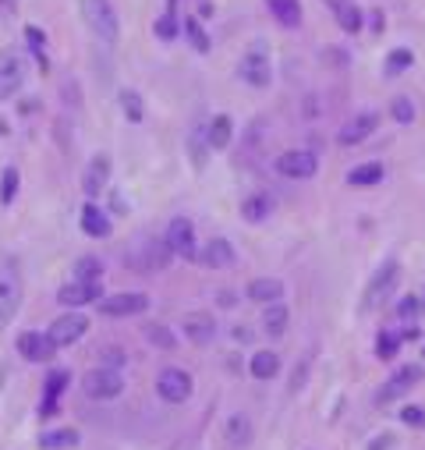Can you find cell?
<instances>
[{
    "label": "cell",
    "mask_w": 425,
    "mask_h": 450,
    "mask_svg": "<svg viewBox=\"0 0 425 450\" xmlns=\"http://www.w3.org/2000/svg\"><path fill=\"white\" fill-rule=\"evenodd\" d=\"M185 33H188V39H192V46L199 53H209V36H206V28L195 18H185Z\"/></svg>",
    "instance_id": "60d3db41"
},
{
    "label": "cell",
    "mask_w": 425,
    "mask_h": 450,
    "mask_svg": "<svg viewBox=\"0 0 425 450\" xmlns=\"http://www.w3.org/2000/svg\"><path fill=\"white\" fill-rule=\"evenodd\" d=\"M85 330H89V319L85 316H78V312H68V316H57L53 323H50V341L57 344V348H68V344H75V341H82L85 337Z\"/></svg>",
    "instance_id": "8fae6325"
},
{
    "label": "cell",
    "mask_w": 425,
    "mask_h": 450,
    "mask_svg": "<svg viewBox=\"0 0 425 450\" xmlns=\"http://www.w3.org/2000/svg\"><path fill=\"white\" fill-rule=\"evenodd\" d=\"M401 341H404L401 334H390V330H383V334L376 337V354L383 358V362H390V358L401 351Z\"/></svg>",
    "instance_id": "d590c367"
},
{
    "label": "cell",
    "mask_w": 425,
    "mask_h": 450,
    "mask_svg": "<svg viewBox=\"0 0 425 450\" xmlns=\"http://www.w3.org/2000/svg\"><path fill=\"white\" fill-rule=\"evenodd\" d=\"M100 294H103L100 280H96V284L71 280V284H64V287L57 291V302L64 305V309H78V305H89V302H100Z\"/></svg>",
    "instance_id": "5bb4252c"
},
{
    "label": "cell",
    "mask_w": 425,
    "mask_h": 450,
    "mask_svg": "<svg viewBox=\"0 0 425 450\" xmlns=\"http://www.w3.org/2000/svg\"><path fill=\"white\" fill-rule=\"evenodd\" d=\"M185 337L192 344H209L212 337H217V319H212L209 312H188L185 316Z\"/></svg>",
    "instance_id": "d6986e66"
},
{
    "label": "cell",
    "mask_w": 425,
    "mask_h": 450,
    "mask_svg": "<svg viewBox=\"0 0 425 450\" xmlns=\"http://www.w3.org/2000/svg\"><path fill=\"white\" fill-rule=\"evenodd\" d=\"M82 390L93 401H114V397L125 394V376H120V369H114V366H100V369L82 376Z\"/></svg>",
    "instance_id": "3957f363"
},
{
    "label": "cell",
    "mask_w": 425,
    "mask_h": 450,
    "mask_svg": "<svg viewBox=\"0 0 425 450\" xmlns=\"http://www.w3.org/2000/svg\"><path fill=\"white\" fill-rule=\"evenodd\" d=\"M145 341L156 344V348H163V351H174V348H177V337L170 334L163 323H149V326H145Z\"/></svg>",
    "instance_id": "836d02e7"
},
{
    "label": "cell",
    "mask_w": 425,
    "mask_h": 450,
    "mask_svg": "<svg viewBox=\"0 0 425 450\" xmlns=\"http://www.w3.org/2000/svg\"><path fill=\"white\" fill-rule=\"evenodd\" d=\"M18 354L25 358V362H50V358L57 354V344L50 341V334H39V330H25V334H18Z\"/></svg>",
    "instance_id": "30bf717a"
},
{
    "label": "cell",
    "mask_w": 425,
    "mask_h": 450,
    "mask_svg": "<svg viewBox=\"0 0 425 450\" xmlns=\"http://www.w3.org/2000/svg\"><path fill=\"white\" fill-rule=\"evenodd\" d=\"M21 294H25V280H21L18 259L8 255V252H0V326L18 316Z\"/></svg>",
    "instance_id": "6da1fadb"
},
{
    "label": "cell",
    "mask_w": 425,
    "mask_h": 450,
    "mask_svg": "<svg viewBox=\"0 0 425 450\" xmlns=\"http://www.w3.org/2000/svg\"><path fill=\"white\" fill-rule=\"evenodd\" d=\"M25 39H28V46H33L36 61L46 68V36H43V28H36V25H25Z\"/></svg>",
    "instance_id": "74e56055"
},
{
    "label": "cell",
    "mask_w": 425,
    "mask_h": 450,
    "mask_svg": "<svg viewBox=\"0 0 425 450\" xmlns=\"http://www.w3.org/2000/svg\"><path fill=\"white\" fill-rule=\"evenodd\" d=\"M418 309H422V302H418V298H401L397 316H401V319H415V316H418Z\"/></svg>",
    "instance_id": "ee69618b"
},
{
    "label": "cell",
    "mask_w": 425,
    "mask_h": 450,
    "mask_svg": "<svg viewBox=\"0 0 425 450\" xmlns=\"http://www.w3.org/2000/svg\"><path fill=\"white\" fill-rule=\"evenodd\" d=\"M390 443H393V440H390V436H383V440H372V443H369V450H383V447H390Z\"/></svg>",
    "instance_id": "bcb514c9"
},
{
    "label": "cell",
    "mask_w": 425,
    "mask_h": 450,
    "mask_svg": "<svg viewBox=\"0 0 425 450\" xmlns=\"http://www.w3.org/2000/svg\"><path fill=\"white\" fill-rule=\"evenodd\" d=\"M230 138H234V121L227 114H217L209 121V149H217V153H220V149L230 145Z\"/></svg>",
    "instance_id": "484cf974"
},
{
    "label": "cell",
    "mask_w": 425,
    "mask_h": 450,
    "mask_svg": "<svg viewBox=\"0 0 425 450\" xmlns=\"http://www.w3.org/2000/svg\"><path fill=\"white\" fill-rule=\"evenodd\" d=\"M153 28H156V36H160V39H174V36H177V18L167 11L163 18H156V25H153Z\"/></svg>",
    "instance_id": "b9f144b4"
},
{
    "label": "cell",
    "mask_w": 425,
    "mask_h": 450,
    "mask_svg": "<svg viewBox=\"0 0 425 450\" xmlns=\"http://www.w3.org/2000/svg\"><path fill=\"white\" fill-rule=\"evenodd\" d=\"M192 390H195V383H192V376L185 372V369H163L160 376H156V394L167 401V404H185L188 397H192Z\"/></svg>",
    "instance_id": "5b68a950"
},
{
    "label": "cell",
    "mask_w": 425,
    "mask_h": 450,
    "mask_svg": "<svg viewBox=\"0 0 425 450\" xmlns=\"http://www.w3.org/2000/svg\"><path fill=\"white\" fill-rule=\"evenodd\" d=\"M383 163H361L347 174V185H358V188H369V185H379L383 181Z\"/></svg>",
    "instance_id": "4dcf8cb0"
},
{
    "label": "cell",
    "mask_w": 425,
    "mask_h": 450,
    "mask_svg": "<svg viewBox=\"0 0 425 450\" xmlns=\"http://www.w3.org/2000/svg\"><path fill=\"white\" fill-rule=\"evenodd\" d=\"M227 440L234 443V447H245L248 440H252V422L245 415H234L230 422H227Z\"/></svg>",
    "instance_id": "d6a6232c"
},
{
    "label": "cell",
    "mask_w": 425,
    "mask_h": 450,
    "mask_svg": "<svg viewBox=\"0 0 425 450\" xmlns=\"http://www.w3.org/2000/svg\"><path fill=\"white\" fill-rule=\"evenodd\" d=\"M75 280H85V284L103 280V262H100L96 255H82V259L75 262Z\"/></svg>",
    "instance_id": "1f68e13d"
},
{
    "label": "cell",
    "mask_w": 425,
    "mask_h": 450,
    "mask_svg": "<svg viewBox=\"0 0 425 450\" xmlns=\"http://www.w3.org/2000/svg\"><path fill=\"white\" fill-rule=\"evenodd\" d=\"M167 245L174 249V255L195 262V259H199V249H195V227H192V220H185V217L170 220V227H167Z\"/></svg>",
    "instance_id": "7c38bea8"
},
{
    "label": "cell",
    "mask_w": 425,
    "mask_h": 450,
    "mask_svg": "<svg viewBox=\"0 0 425 450\" xmlns=\"http://www.w3.org/2000/svg\"><path fill=\"white\" fill-rule=\"evenodd\" d=\"M401 422H404V426H415V429H425V411L415 408V404H408V408L401 411Z\"/></svg>",
    "instance_id": "7bdbcfd3"
},
{
    "label": "cell",
    "mask_w": 425,
    "mask_h": 450,
    "mask_svg": "<svg viewBox=\"0 0 425 450\" xmlns=\"http://www.w3.org/2000/svg\"><path fill=\"white\" fill-rule=\"evenodd\" d=\"M415 64V53L411 50H390V57H386V71L390 75H401V71H408Z\"/></svg>",
    "instance_id": "f35d334b"
},
{
    "label": "cell",
    "mask_w": 425,
    "mask_h": 450,
    "mask_svg": "<svg viewBox=\"0 0 425 450\" xmlns=\"http://www.w3.org/2000/svg\"><path fill=\"white\" fill-rule=\"evenodd\" d=\"M107 181H110V156L100 153V156L89 160V167H85V174H82V188H85L89 199H96V195L107 188Z\"/></svg>",
    "instance_id": "2e32d148"
},
{
    "label": "cell",
    "mask_w": 425,
    "mask_h": 450,
    "mask_svg": "<svg viewBox=\"0 0 425 450\" xmlns=\"http://www.w3.org/2000/svg\"><path fill=\"white\" fill-rule=\"evenodd\" d=\"M248 369H252L255 379H273V376L280 372V354H277V351H255Z\"/></svg>",
    "instance_id": "83f0119b"
},
{
    "label": "cell",
    "mask_w": 425,
    "mask_h": 450,
    "mask_svg": "<svg viewBox=\"0 0 425 450\" xmlns=\"http://www.w3.org/2000/svg\"><path fill=\"white\" fill-rule=\"evenodd\" d=\"M25 82V64H21V53L15 46L0 50V100L15 96Z\"/></svg>",
    "instance_id": "9c48e42d"
},
{
    "label": "cell",
    "mask_w": 425,
    "mask_h": 450,
    "mask_svg": "<svg viewBox=\"0 0 425 450\" xmlns=\"http://www.w3.org/2000/svg\"><path fill=\"white\" fill-rule=\"evenodd\" d=\"M237 75L245 78L252 89H266L273 82V64H269V53L262 43H255L245 57H241V64H237Z\"/></svg>",
    "instance_id": "277c9868"
},
{
    "label": "cell",
    "mask_w": 425,
    "mask_h": 450,
    "mask_svg": "<svg viewBox=\"0 0 425 450\" xmlns=\"http://www.w3.org/2000/svg\"><path fill=\"white\" fill-rule=\"evenodd\" d=\"M82 231H85L89 237H110V217L103 213L96 202H89V206L82 209Z\"/></svg>",
    "instance_id": "603a6c76"
},
{
    "label": "cell",
    "mask_w": 425,
    "mask_h": 450,
    "mask_svg": "<svg viewBox=\"0 0 425 450\" xmlns=\"http://www.w3.org/2000/svg\"><path fill=\"white\" fill-rule=\"evenodd\" d=\"M422 383V366H404V369H397L386 383H383V390H379V401L386 404V401H397V397H404L411 386H418Z\"/></svg>",
    "instance_id": "4fadbf2b"
},
{
    "label": "cell",
    "mask_w": 425,
    "mask_h": 450,
    "mask_svg": "<svg viewBox=\"0 0 425 450\" xmlns=\"http://www.w3.org/2000/svg\"><path fill=\"white\" fill-rule=\"evenodd\" d=\"M301 383H305V366H301V369H294V379H291V390H298Z\"/></svg>",
    "instance_id": "f6af8a7d"
},
{
    "label": "cell",
    "mask_w": 425,
    "mask_h": 450,
    "mask_svg": "<svg viewBox=\"0 0 425 450\" xmlns=\"http://www.w3.org/2000/svg\"><path fill=\"white\" fill-rule=\"evenodd\" d=\"M68 383H71V372H68V369H53V372H46V383H43V404H39L43 415H53V411H57V401H60V394H64Z\"/></svg>",
    "instance_id": "ffe728a7"
},
{
    "label": "cell",
    "mask_w": 425,
    "mask_h": 450,
    "mask_svg": "<svg viewBox=\"0 0 425 450\" xmlns=\"http://www.w3.org/2000/svg\"><path fill=\"white\" fill-rule=\"evenodd\" d=\"M287 323H291L287 305H280V302H269V305H266V312H262V330H266L269 337H284V334H287Z\"/></svg>",
    "instance_id": "cb8c5ba5"
},
{
    "label": "cell",
    "mask_w": 425,
    "mask_h": 450,
    "mask_svg": "<svg viewBox=\"0 0 425 450\" xmlns=\"http://www.w3.org/2000/svg\"><path fill=\"white\" fill-rule=\"evenodd\" d=\"M78 4H82L85 25L93 28V36L103 39L107 46H114V43L120 39V18H117V11H114L110 0H78Z\"/></svg>",
    "instance_id": "7a4b0ae2"
},
{
    "label": "cell",
    "mask_w": 425,
    "mask_h": 450,
    "mask_svg": "<svg viewBox=\"0 0 425 450\" xmlns=\"http://www.w3.org/2000/svg\"><path fill=\"white\" fill-rule=\"evenodd\" d=\"M319 170V160L316 153H309V149H287V153L277 156V174L291 177V181H305V177H312Z\"/></svg>",
    "instance_id": "ba28073f"
},
{
    "label": "cell",
    "mask_w": 425,
    "mask_h": 450,
    "mask_svg": "<svg viewBox=\"0 0 425 450\" xmlns=\"http://www.w3.org/2000/svg\"><path fill=\"white\" fill-rule=\"evenodd\" d=\"M174 259V249L167 245V237H145L142 242V262L138 269H167Z\"/></svg>",
    "instance_id": "ac0fdd59"
},
{
    "label": "cell",
    "mask_w": 425,
    "mask_h": 450,
    "mask_svg": "<svg viewBox=\"0 0 425 450\" xmlns=\"http://www.w3.org/2000/svg\"><path fill=\"white\" fill-rule=\"evenodd\" d=\"M269 209H273L269 195H248L245 202H241V217H245L248 224H262L269 217Z\"/></svg>",
    "instance_id": "f1b7e54d"
},
{
    "label": "cell",
    "mask_w": 425,
    "mask_h": 450,
    "mask_svg": "<svg viewBox=\"0 0 425 450\" xmlns=\"http://www.w3.org/2000/svg\"><path fill=\"white\" fill-rule=\"evenodd\" d=\"M234 259H237V252L227 237H209V245L199 252V262L209 266V269H230Z\"/></svg>",
    "instance_id": "e0dca14e"
},
{
    "label": "cell",
    "mask_w": 425,
    "mask_h": 450,
    "mask_svg": "<svg viewBox=\"0 0 425 450\" xmlns=\"http://www.w3.org/2000/svg\"><path fill=\"white\" fill-rule=\"evenodd\" d=\"M149 309V298L142 291H120V294H107L100 298V316L120 319V316H138Z\"/></svg>",
    "instance_id": "8992f818"
},
{
    "label": "cell",
    "mask_w": 425,
    "mask_h": 450,
    "mask_svg": "<svg viewBox=\"0 0 425 450\" xmlns=\"http://www.w3.org/2000/svg\"><path fill=\"white\" fill-rule=\"evenodd\" d=\"M78 429H50L39 436V447L43 450H68V447H78Z\"/></svg>",
    "instance_id": "f546056e"
},
{
    "label": "cell",
    "mask_w": 425,
    "mask_h": 450,
    "mask_svg": "<svg viewBox=\"0 0 425 450\" xmlns=\"http://www.w3.org/2000/svg\"><path fill=\"white\" fill-rule=\"evenodd\" d=\"M188 149H192L195 167H202L206 163V149H209V121H195L188 128Z\"/></svg>",
    "instance_id": "4316f807"
},
{
    "label": "cell",
    "mask_w": 425,
    "mask_h": 450,
    "mask_svg": "<svg viewBox=\"0 0 425 450\" xmlns=\"http://www.w3.org/2000/svg\"><path fill=\"white\" fill-rule=\"evenodd\" d=\"M18 195V170L15 167H4V174H0V202L11 206Z\"/></svg>",
    "instance_id": "8d00e7d4"
},
{
    "label": "cell",
    "mask_w": 425,
    "mask_h": 450,
    "mask_svg": "<svg viewBox=\"0 0 425 450\" xmlns=\"http://www.w3.org/2000/svg\"><path fill=\"white\" fill-rule=\"evenodd\" d=\"M390 114H393V121H397V125H411L415 121V103L408 96H397L390 103Z\"/></svg>",
    "instance_id": "ab89813d"
},
{
    "label": "cell",
    "mask_w": 425,
    "mask_h": 450,
    "mask_svg": "<svg viewBox=\"0 0 425 450\" xmlns=\"http://www.w3.org/2000/svg\"><path fill=\"white\" fill-rule=\"evenodd\" d=\"M422 354H425V351H422Z\"/></svg>",
    "instance_id": "7dc6e473"
},
{
    "label": "cell",
    "mask_w": 425,
    "mask_h": 450,
    "mask_svg": "<svg viewBox=\"0 0 425 450\" xmlns=\"http://www.w3.org/2000/svg\"><path fill=\"white\" fill-rule=\"evenodd\" d=\"M120 110H125V117L132 125H138L142 117H145V107H142V96L135 93V89H125V93H120Z\"/></svg>",
    "instance_id": "e575fe53"
},
{
    "label": "cell",
    "mask_w": 425,
    "mask_h": 450,
    "mask_svg": "<svg viewBox=\"0 0 425 450\" xmlns=\"http://www.w3.org/2000/svg\"><path fill=\"white\" fill-rule=\"evenodd\" d=\"M397 277H401V266L397 262H383V269H376V277L369 280V287H365V298H361V309H376L379 302H386L390 298V291L397 287Z\"/></svg>",
    "instance_id": "52a82bcc"
},
{
    "label": "cell",
    "mask_w": 425,
    "mask_h": 450,
    "mask_svg": "<svg viewBox=\"0 0 425 450\" xmlns=\"http://www.w3.org/2000/svg\"><path fill=\"white\" fill-rule=\"evenodd\" d=\"M252 302H259V305H269V302H280L284 298V280H277V277H259V280H252L248 284V291H245Z\"/></svg>",
    "instance_id": "7402d4cb"
},
{
    "label": "cell",
    "mask_w": 425,
    "mask_h": 450,
    "mask_svg": "<svg viewBox=\"0 0 425 450\" xmlns=\"http://www.w3.org/2000/svg\"><path fill=\"white\" fill-rule=\"evenodd\" d=\"M326 4L333 8V18H337V25L347 36L361 33V8L354 4V0H326Z\"/></svg>",
    "instance_id": "44dd1931"
},
{
    "label": "cell",
    "mask_w": 425,
    "mask_h": 450,
    "mask_svg": "<svg viewBox=\"0 0 425 450\" xmlns=\"http://www.w3.org/2000/svg\"><path fill=\"white\" fill-rule=\"evenodd\" d=\"M269 15L277 18L284 28H298L301 25V0H266Z\"/></svg>",
    "instance_id": "d4e9b609"
},
{
    "label": "cell",
    "mask_w": 425,
    "mask_h": 450,
    "mask_svg": "<svg viewBox=\"0 0 425 450\" xmlns=\"http://www.w3.org/2000/svg\"><path fill=\"white\" fill-rule=\"evenodd\" d=\"M379 128V114H372V110H365V114H358V117H351V121L341 128V135H337V142L341 145H358V142H365L372 132Z\"/></svg>",
    "instance_id": "9a60e30c"
}]
</instances>
